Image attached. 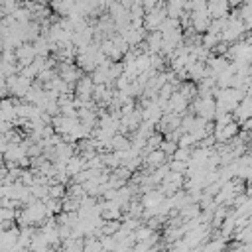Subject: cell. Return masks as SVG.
Listing matches in <instances>:
<instances>
[{"label": "cell", "instance_id": "6da1fadb", "mask_svg": "<svg viewBox=\"0 0 252 252\" xmlns=\"http://www.w3.org/2000/svg\"><path fill=\"white\" fill-rule=\"evenodd\" d=\"M191 108L195 110V116L205 118V120L211 122L213 116H215V110H217V102H215L213 96H195Z\"/></svg>", "mask_w": 252, "mask_h": 252}, {"label": "cell", "instance_id": "7a4b0ae2", "mask_svg": "<svg viewBox=\"0 0 252 252\" xmlns=\"http://www.w3.org/2000/svg\"><path fill=\"white\" fill-rule=\"evenodd\" d=\"M32 79H26V77H22V75H12V77H6V91L12 94V96H16V98H24V94L28 93V89L32 87Z\"/></svg>", "mask_w": 252, "mask_h": 252}, {"label": "cell", "instance_id": "3957f363", "mask_svg": "<svg viewBox=\"0 0 252 252\" xmlns=\"http://www.w3.org/2000/svg\"><path fill=\"white\" fill-rule=\"evenodd\" d=\"M165 20V8H163V2L152 10H148L144 14V30L146 32H158L159 24Z\"/></svg>", "mask_w": 252, "mask_h": 252}, {"label": "cell", "instance_id": "277c9868", "mask_svg": "<svg viewBox=\"0 0 252 252\" xmlns=\"http://www.w3.org/2000/svg\"><path fill=\"white\" fill-rule=\"evenodd\" d=\"M116 33L126 41L128 47H136V45H140V43L144 41L146 30H144V28H132V26H126V28L118 30Z\"/></svg>", "mask_w": 252, "mask_h": 252}, {"label": "cell", "instance_id": "5b68a950", "mask_svg": "<svg viewBox=\"0 0 252 252\" xmlns=\"http://www.w3.org/2000/svg\"><path fill=\"white\" fill-rule=\"evenodd\" d=\"M14 53H16V63L22 67V65H30L37 55H35V49L32 45V41H24L20 43L18 47H14Z\"/></svg>", "mask_w": 252, "mask_h": 252}, {"label": "cell", "instance_id": "8992f818", "mask_svg": "<svg viewBox=\"0 0 252 252\" xmlns=\"http://www.w3.org/2000/svg\"><path fill=\"white\" fill-rule=\"evenodd\" d=\"M189 20H191V30L195 33H205L209 24H211V18L207 14V10H199V12H189Z\"/></svg>", "mask_w": 252, "mask_h": 252}, {"label": "cell", "instance_id": "52a82bcc", "mask_svg": "<svg viewBox=\"0 0 252 252\" xmlns=\"http://www.w3.org/2000/svg\"><path fill=\"white\" fill-rule=\"evenodd\" d=\"M163 8L167 18L179 20L187 12V0H163Z\"/></svg>", "mask_w": 252, "mask_h": 252}, {"label": "cell", "instance_id": "ba28073f", "mask_svg": "<svg viewBox=\"0 0 252 252\" xmlns=\"http://www.w3.org/2000/svg\"><path fill=\"white\" fill-rule=\"evenodd\" d=\"M73 87H75V96H77V98H91L94 83L91 81L89 75H81Z\"/></svg>", "mask_w": 252, "mask_h": 252}, {"label": "cell", "instance_id": "9c48e42d", "mask_svg": "<svg viewBox=\"0 0 252 252\" xmlns=\"http://www.w3.org/2000/svg\"><path fill=\"white\" fill-rule=\"evenodd\" d=\"M81 169H85V158L77 152V154H73L67 161H65V171H67V175H75V173H79Z\"/></svg>", "mask_w": 252, "mask_h": 252}, {"label": "cell", "instance_id": "30bf717a", "mask_svg": "<svg viewBox=\"0 0 252 252\" xmlns=\"http://www.w3.org/2000/svg\"><path fill=\"white\" fill-rule=\"evenodd\" d=\"M191 150H193V148H181V146H177L175 152H173L169 158H171V159H179V161H189Z\"/></svg>", "mask_w": 252, "mask_h": 252}, {"label": "cell", "instance_id": "8fae6325", "mask_svg": "<svg viewBox=\"0 0 252 252\" xmlns=\"http://www.w3.org/2000/svg\"><path fill=\"white\" fill-rule=\"evenodd\" d=\"M175 148H177V142H173V140H169V138H163V140H161V144H159V150H161L167 158L175 152Z\"/></svg>", "mask_w": 252, "mask_h": 252}, {"label": "cell", "instance_id": "7c38bea8", "mask_svg": "<svg viewBox=\"0 0 252 252\" xmlns=\"http://www.w3.org/2000/svg\"><path fill=\"white\" fill-rule=\"evenodd\" d=\"M226 2H228V6H230V8H236V6H240L244 0H226Z\"/></svg>", "mask_w": 252, "mask_h": 252}, {"label": "cell", "instance_id": "4fadbf2b", "mask_svg": "<svg viewBox=\"0 0 252 252\" xmlns=\"http://www.w3.org/2000/svg\"><path fill=\"white\" fill-rule=\"evenodd\" d=\"M33 2H37V4H45V6L49 4V0H33Z\"/></svg>", "mask_w": 252, "mask_h": 252}]
</instances>
